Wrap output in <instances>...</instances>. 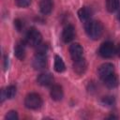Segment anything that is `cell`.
<instances>
[{
    "instance_id": "cell-22",
    "label": "cell",
    "mask_w": 120,
    "mask_h": 120,
    "mask_svg": "<svg viewBox=\"0 0 120 120\" xmlns=\"http://www.w3.org/2000/svg\"><path fill=\"white\" fill-rule=\"evenodd\" d=\"M38 47V49H37V52H40V53H46V52H47V49H48V47H47V45L46 44H39L38 46H37Z\"/></svg>"
},
{
    "instance_id": "cell-15",
    "label": "cell",
    "mask_w": 120,
    "mask_h": 120,
    "mask_svg": "<svg viewBox=\"0 0 120 120\" xmlns=\"http://www.w3.org/2000/svg\"><path fill=\"white\" fill-rule=\"evenodd\" d=\"M52 2L51 0H42L39 4V9L40 12L44 15H48L52 12Z\"/></svg>"
},
{
    "instance_id": "cell-20",
    "label": "cell",
    "mask_w": 120,
    "mask_h": 120,
    "mask_svg": "<svg viewBox=\"0 0 120 120\" xmlns=\"http://www.w3.org/2000/svg\"><path fill=\"white\" fill-rule=\"evenodd\" d=\"M5 118L8 119V120H17L19 117H18V114H17V112L15 111H9L6 114Z\"/></svg>"
},
{
    "instance_id": "cell-23",
    "label": "cell",
    "mask_w": 120,
    "mask_h": 120,
    "mask_svg": "<svg viewBox=\"0 0 120 120\" xmlns=\"http://www.w3.org/2000/svg\"><path fill=\"white\" fill-rule=\"evenodd\" d=\"M14 24H15V26H16V28H17V30L18 31H21V29H22V22L19 20V19H17V20H15L14 21Z\"/></svg>"
},
{
    "instance_id": "cell-10",
    "label": "cell",
    "mask_w": 120,
    "mask_h": 120,
    "mask_svg": "<svg viewBox=\"0 0 120 120\" xmlns=\"http://www.w3.org/2000/svg\"><path fill=\"white\" fill-rule=\"evenodd\" d=\"M50 95L53 100H55V101L61 100L64 97V91H63L62 86L58 85V84L52 85L51 88V91H50Z\"/></svg>"
},
{
    "instance_id": "cell-19",
    "label": "cell",
    "mask_w": 120,
    "mask_h": 120,
    "mask_svg": "<svg viewBox=\"0 0 120 120\" xmlns=\"http://www.w3.org/2000/svg\"><path fill=\"white\" fill-rule=\"evenodd\" d=\"M101 104L103 106H106V107H112L114 105L115 103V98L114 97L112 96H106V97H103L100 100Z\"/></svg>"
},
{
    "instance_id": "cell-21",
    "label": "cell",
    "mask_w": 120,
    "mask_h": 120,
    "mask_svg": "<svg viewBox=\"0 0 120 120\" xmlns=\"http://www.w3.org/2000/svg\"><path fill=\"white\" fill-rule=\"evenodd\" d=\"M15 3L20 8H26L31 4V0H15Z\"/></svg>"
},
{
    "instance_id": "cell-13",
    "label": "cell",
    "mask_w": 120,
    "mask_h": 120,
    "mask_svg": "<svg viewBox=\"0 0 120 120\" xmlns=\"http://www.w3.org/2000/svg\"><path fill=\"white\" fill-rule=\"evenodd\" d=\"M16 87L14 85H9L1 91V102L5 100V98H13L16 95Z\"/></svg>"
},
{
    "instance_id": "cell-5",
    "label": "cell",
    "mask_w": 120,
    "mask_h": 120,
    "mask_svg": "<svg viewBox=\"0 0 120 120\" xmlns=\"http://www.w3.org/2000/svg\"><path fill=\"white\" fill-rule=\"evenodd\" d=\"M98 73L99 78L102 81H104L105 79H107L108 77H110L111 75L114 73V67L111 63H104L99 66L98 69Z\"/></svg>"
},
{
    "instance_id": "cell-6",
    "label": "cell",
    "mask_w": 120,
    "mask_h": 120,
    "mask_svg": "<svg viewBox=\"0 0 120 120\" xmlns=\"http://www.w3.org/2000/svg\"><path fill=\"white\" fill-rule=\"evenodd\" d=\"M33 68L37 70H40L43 69L46 65H47V56L46 53H40V52H37L36 55L33 58V62H32Z\"/></svg>"
},
{
    "instance_id": "cell-4",
    "label": "cell",
    "mask_w": 120,
    "mask_h": 120,
    "mask_svg": "<svg viewBox=\"0 0 120 120\" xmlns=\"http://www.w3.org/2000/svg\"><path fill=\"white\" fill-rule=\"evenodd\" d=\"M115 52H116V49L113 43L111 41H106L102 43L98 49V53L103 58H111L114 55Z\"/></svg>"
},
{
    "instance_id": "cell-2",
    "label": "cell",
    "mask_w": 120,
    "mask_h": 120,
    "mask_svg": "<svg viewBox=\"0 0 120 120\" xmlns=\"http://www.w3.org/2000/svg\"><path fill=\"white\" fill-rule=\"evenodd\" d=\"M41 40H42V36L36 28L32 27L27 31L25 36V42L28 45L32 47H37L41 43Z\"/></svg>"
},
{
    "instance_id": "cell-26",
    "label": "cell",
    "mask_w": 120,
    "mask_h": 120,
    "mask_svg": "<svg viewBox=\"0 0 120 120\" xmlns=\"http://www.w3.org/2000/svg\"><path fill=\"white\" fill-rule=\"evenodd\" d=\"M118 20H119V22H120V10H119V12H118Z\"/></svg>"
},
{
    "instance_id": "cell-9",
    "label": "cell",
    "mask_w": 120,
    "mask_h": 120,
    "mask_svg": "<svg viewBox=\"0 0 120 120\" xmlns=\"http://www.w3.org/2000/svg\"><path fill=\"white\" fill-rule=\"evenodd\" d=\"M72 67H73V70H74L77 74L81 75V74L84 73V71L86 70L87 64H86L85 59L82 57V58H80V59H78V60L73 61V66H72Z\"/></svg>"
},
{
    "instance_id": "cell-7",
    "label": "cell",
    "mask_w": 120,
    "mask_h": 120,
    "mask_svg": "<svg viewBox=\"0 0 120 120\" xmlns=\"http://www.w3.org/2000/svg\"><path fill=\"white\" fill-rule=\"evenodd\" d=\"M69 54L73 61L78 60L82 57L83 54V49L79 43H72L69 46Z\"/></svg>"
},
{
    "instance_id": "cell-25",
    "label": "cell",
    "mask_w": 120,
    "mask_h": 120,
    "mask_svg": "<svg viewBox=\"0 0 120 120\" xmlns=\"http://www.w3.org/2000/svg\"><path fill=\"white\" fill-rule=\"evenodd\" d=\"M108 118H117V117H116V116H114V115H110Z\"/></svg>"
},
{
    "instance_id": "cell-3",
    "label": "cell",
    "mask_w": 120,
    "mask_h": 120,
    "mask_svg": "<svg viewBox=\"0 0 120 120\" xmlns=\"http://www.w3.org/2000/svg\"><path fill=\"white\" fill-rule=\"evenodd\" d=\"M24 105L26 108L31 110H37L42 105V99L37 93H30L24 98Z\"/></svg>"
},
{
    "instance_id": "cell-17",
    "label": "cell",
    "mask_w": 120,
    "mask_h": 120,
    "mask_svg": "<svg viewBox=\"0 0 120 120\" xmlns=\"http://www.w3.org/2000/svg\"><path fill=\"white\" fill-rule=\"evenodd\" d=\"M54 70L58 73L60 72H63L66 68V66H65V63L64 61L62 60V58L59 56V55H55L54 56Z\"/></svg>"
},
{
    "instance_id": "cell-24",
    "label": "cell",
    "mask_w": 120,
    "mask_h": 120,
    "mask_svg": "<svg viewBox=\"0 0 120 120\" xmlns=\"http://www.w3.org/2000/svg\"><path fill=\"white\" fill-rule=\"evenodd\" d=\"M116 52H117V54L120 56V43L118 44V46H117V48H116Z\"/></svg>"
},
{
    "instance_id": "cell-12",
    "label": "cell",
    "mask_w": 120,
    "mask_h": 120,
    "mask_svg": "<svg viewBox=\"0 0 120 120\" xmlns=\"http://www.w3.org/2000/svg\"><path fill=\"white\" fill-rule=\"evenodd\" d=\"M37 82L41 86H49L53 82V77L50 73H41L38 76Z\"/></svg>"
},
{
    "instance_id": "cell-8",
    "label": "cell",
    "mask_w": 120,
    "mask_h": 120,
    "mask_svg": "<svg viewBox=\"0 0 120 120\" xmlns=\"http://www.w3.org/2000/svg\"><path fill=\"white\" fill-rule=\"evenodd\" d=\"M75 37V28L72 24H68L64 27L62 32V39L65 43L70 42Z\"/></svg>"
},
{
    "instance_id": "cell-14",
    "label": "cell",
    "mask_w": 120,
    "mask_h": 120,
    "mask_svg": "<svg viewBox=\"0 0 120 120\" xmlns=\"http://www.w3.org/2000/svg\"><path fill=\"white\" fill-rule=\"evenodd\" d=\"M14 53H15V56L20 59V60H23L24 57H25V46H24V43L22 42V41H19L15 47H14Z\"/></svg>"
},
{
    "instance_id": "cell-1",
    "label": "cell",
    "mask_w": 120,
    "mask_h": 120,
    "mask_svg": "<svg viewBox=\"0 0 120 120\" xmlns=\"http://www.w3.org/2000/svg\"><path fill=\"white\" fill-rule=\"evenodd\" d=\"M84 29L87 36L91 39H98L103 33V25L100 22L96 20H89L84 22Z\"/></svg>"
},
{
    "instance_id": "cell-16",
    "label": "cell",
    "mask_w": 120,
    "mask_h": 120,
    "mask_svg": "<svg viewBox=\"0 0 120 120\" xmlns=\"http://www.w3.org/2000/svg\"><path fill=\"white\" fill-rule=\"evenodd\" d=\"M120 8V0H106V8L109 12H114Z\"/></svg>"
},
{
    "instance_id": "cell-11",
    "label": "cell",
    "mask_w": 120,
    "mask_h": 120,
    "mask_svg": "<svg viewBox=\"0 0 120 120\" xmlns=\"http://www.w3.org/2000/svg\"><path fill=\"white\" fill-rule=\"evenodd\" d=\"M93 15V11L90 8L88 7H82L79 9L78 11V16H79V19L83 22H88L89 20H91V17Z\"/></svg>"
},
{
    "instance_id": "cell-18",
    "label": "cell",
    "mask_w": 120,
    "mask_h": 120,
    "mask_svg": "<svg viewBox=\"0 0 120 120\" xmlns=\"http://www.w3.org/2000/svg\"><path fill=\"white\" fill-rule=\"evenodd\" d=\"M103 82H104V84L109 88H115L118 85V78L114 73L110 77H108L107 79H105Z\"/></svg>"
}]
</instances>
